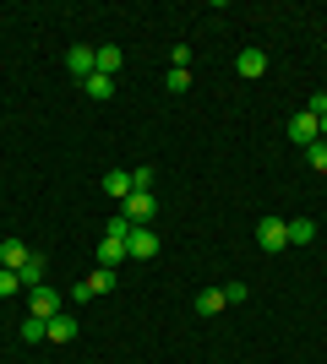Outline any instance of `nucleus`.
<instances>
[{
  "instance_id": "f257e3e1",
  "label": "nucleus",
  "mask_w": 327,
  "mask_h": 364,
  "mask_svg": "<svg viewBox=\"0 0 327 364\" xmlns=\"http://www.w3.org/2000/svg\"><path fill=\"white\" fill-rule=\"evenodd\" d=\"M153 207H158V201H153V191H131V196L120 201V218H125V223H131V228H147V218H153Z\"/></svg>"
},
{
  "instance_id": "f03ea898",
  "label": "nucleus",
  "mask_w": 327,
  "mask_h": 364,
  "mask_svg": "<svg viewBox=\"0 0 327 364\" xmlns=\"http://www.w3.org/2000/svg\"><path fill=\"white\" fill-rule=\"evenodd\" d=\"M256 245H262L267 256H279L284 245H289V223H284V218H262V223H256Z\"/></svg>"
},
{
  "instance_id": "7ed1b4c3",
  "label": "nucleus",
  "mask_w": 327,
  "mask_h": 364,
  "mask_svg": "<svg viewBox=\"0 0 327 364\" xmlns=\"http://www.w3.org/2000/svg\"><path fill=\"white\" fill-rule=\"evenodd\" d=\"M125 256L153 261V256H158V234H153V228H131V240H125Z\"/></svg>"
},
{
  "instance_id": "20e7f679",
  "label": "nucleus",
  "mask_w": 327,
  "mask_h": 364,
  "mask_svg": "<svg viewBox=\"0 0 327 364\" xmlns=\"http://www.w3.org/2000/svg\"><path fill=\"white\" fill-rule=\"evenodd\" d=\"M33 294V304H28V316H61V294H55V289H49V283H38V289H28Z\"/></svg>"
},
{
  "instance_id": "39448f33",
  "label": "nucleus",
  "mask_w": 327,
  "mask_h": 364,
  "mask_svg": "<svg viewBox=\"0 0 327 364\" xmlns=\"http://www.w3.org/2000/svg\"><path fill=\"white\" fill-rule=\"evenodd\" d=\"M289 141H295V147H311V141H322V131H316V114H306V109H300L295 120H289Z\"/></svg>"
},
{
  "instance_id": "423d86ee",
  "label": "nucleus",
  "mask_w": 327,
  "mask_h": 364,
  "mask_svg": "<svg viewBox=\"0 0 327 364\" xmlns=\"http://www.w3.org/2000/svg\"><path fill=\"white\" fill-rule=\"evenodd\" d=\"M66 65H71V76H77V82H88V76L98 71V49L77 44V49H71V55H66Z\"/></svg>"
},
{
  "instance_id": "0eeeda50",
  "label": "nucleus",
  "mask_w": 327,
  "mask_h": 364,
  "mask_svg": "<svg viewBox=\"0 0 327 364\" xmlns=\"http://www.w3.org/2000/svg\"><path fill=\"white\" fill-rule=\"evenodd\" d=\"M28 245L22 240H0V267H6V272H22V267H28Z\"/></svg>"
},
{
  "instance_id": "6e6552de",
  "label": "nucleus",
  "mask_w": 327,
  "mask_h": 364,
  "mask_svg": "<svg viewBox=\"0 0 327 364\" xmlns=\"http://www.w3.org/2000/svg\"><path fill=\"white\" fill-rule=\"evenodd\" d=\"M104 196H115V201L131 196V168H109L104 174Z\"/></svg>"
},
{
  "instance_id": "1a4fd4ad",
  "label": "nucleus",
  "mask_w": 327,
  "mask_h": 364,
  "mask_svg": "<svg viewBox=\"0 0 327 364\" xmlns=\"http://www.w3.org/2000/svg\"><path fill=\"white\" fill-rule=\"evenodd\" d=\"M234 71L246 76V82H256V76L267 71V55H262V49H246V55H240V60H234Z\"/></svg>"
},
{
  "instance_id": "9d476101",
  "label": "nucleus",
  "mask_w": 327,
  "mask_h": 364,
  "mask_svg": "<svg viewBox=\"0 0 327 364\" xmlns=\"http://www.w3.org/2000/svg\"><path fill=\"white\" fill-rule=\"evenodd\" d=\"M120 261H125V240L104 234V240H98V267H120Z\"/></svg>"
},
{
  "instance_id": "9b49d317",
  "label": "nucleus",
  "mask_w": 327,
  "mask_h": 364,
  "mask_svg": "<svg viewBox=\"0 0 327 364\" xmlns=\"http://www.w3.org/2000/svg\"><path fill=\"white\" fill-rule=\"evenodd\" d=\"M71 337H77V316H49V343H71Z\"/></svg>"
},
{
  "instance_id": "f8f14e48",
  "label": "nucleus",
  "mask_w": 327,
  "mask_h": 364,
  "mask_svg": "<svg viewBox=\"0 0 327 364\" xmlns=\"http://www.w3.org/2000/svg\"><path fill=\"white\" fill-rule=\"evenodd\" d=\"M16 332H22V343H44V337H49V321L44 316H22Z\"/></svg>"
},
{
  "instance_id": "ddd939ff",
  "label": "nucleus",
  "mask_w": 327,
  "mask_h": 364,
  "mask_svg": "<svg viewBox=\"0 0 327 364\" xmlns=\"http://www.w3.org/2000/svg\"><path fill=\"white\" fill-rule=\"evenodd\" d=\"M82 87H88V98H115V76L93 71V76H88V82H82Z\"/></svg>"
},
{
  "instance_id": "4468645a",
  "label": "nucleus",
  "mask_w": 327,
  "mask_h": 364,
  "mask_svg": "<svg viewBox=\"0 0 327 364\" xmlns=\"http://www.w3.org/2000/svg\"><path fill=\"white\" fill-rule=\"evenodd\" d=\"M224 304H229V299H224V289H202V294H197V310H202V316H218Z\"/></svg>"
},
{
  "instance_id": "2eb2a0df",
  "label": "nucleus",
  "mask_w": 327,
  "mask_h": 364,
  "mask_svg": "<svg viewBox=\"0 0 327 364\" xmlns=\"http://www.w3.org/2000/svg\"><path fill=\"white\" fill-rule=\"evenodd\" d=\"M22 289H38V283H44V256H28V267H22Z\"/></svg>"
},
{
  "instance_id": "dca6fc26",
  "label": "nucleus",
  "mask_w": 327,
  "mask_h": 364,
  "mask_svg": "<svg viewBox=\"0 0 327 364\" xmlns=\"http://www.w3.org/2000/svg\"><path fill=\"white\" fill-rule=\"evenodd\" d=\"M98 71H104V76H120V44H104V49H98Z\"/></svg>"
},
{
  "instance_id": "f3484780",
  "label": "nucleus",
  "mask_w": 327,
  "mask_h": 364,
  "mask_svg": "<svg viewBox=\"0 0 327 364\" xmlns=\"http://www.w3.org/2000/svg\"><path fill=\"white\" fill-rule=\"evenodd\" d=\"M316 240V223L311 218H295V223H289V245H311Z\"/></svg>"
},
{
  "instance_id": "a211bd4d",
  "label": "nucleus",
  "mask_w": 327,
  "mask_h": 364,
  "mask_svg": "<svg viewBox=\"0 0 327 364\" xmlns=\"http://www.w3.org/2000/svg\"><path fill=\"white\" fill-rule=\"evenodd\" d=\"M88 289H93V294H109V289H115V267H93Z\"/></svg>"
},
{
  "instance_id": "6ab92c4d",
  "label": "nucleus",
  "mask_w": 327,
  "mask_h": 364,
  "mask_svg": "<svg viewBox=\"0 0 327 364\" xmlns=\"http://www.w3.org/2000/svg\"><path fill=\"white\" fill-rule=\"evenodd\" d=\"M306 158H311L316 174H327V141H311V147H306Z\"/></svg>"
},
{
  "instance_id": "aec40b11",
  "label": "nucleus",
  "mask_w": 327,
  "mask_h": 364,
  "mask_svg": "<svg viewBox=\"0 0 327 364\" xmlns=\"http://www.w3.org/2000/svg\"><path fill=\"white\" fill-rule=\"evenodd\" d=\"M186 65H191V44H175L170 49V71H186Z\"/></svg>"
},
{
  "instance_id": "412c9836",
  "label": "nucleus",
  "mask_w": 327,
  "mask_h": 364,
  "mask_svg": "<svg viewBox=\"0 0 327 364\" xmlns=\"http://www.w3.org/2000/svg\"><path fill=\"white\" fill-rule=\"evenodd\" d=\"M16 289H22V277H16V272H6V267H0V299H11Z\"/></svg>"
},
{
  "instance_id": "4be33fe9",
  "label": "nucleus",
  "mask_w": 327,
  "mask_h": 364,
  "mask_svg": "<svg viewBox=\"0 0 327 364\" xmlns=\"http://www.w3.org/2000/svg\"><path fill=\"white\" fill-rule=\"evenodd\" d=\"M131 191H153V168H131Z\"/></svg>"
},
{
  "instance_id": "5701e85b",
  "label": "nucleus",
  "mask_w": 327,
  "mask_h": 364,
  "mask_svg": "<svg viewBox=\"0 0 327 364\" xmlns=\"http://www.w3.org/2000/svg\"><path fill=\"white\" fill-rule=\"evenodd\" d=\"M306 114H316V120H322V114H327V92H311V98H306Z\"/></svg>"
},
{
  "instance_id": "b1692460",
  "label": "nucleus",
  "mask_w": 327,
  "mask_h": 364,
  "mask_svg": "<svg viewBox=\"0 0 327 364\" xmlns=\"http://www.w3.org/2000/svg\"><path fill=\"white\" fill-rule=\"evenodd\" d=\"M246 294H251L246 283H229V289H224V299H229V304H246Z\"/></svg>"
},
{
  "instance_id": "393cba45",
  "label": "nucleus",
  "mask_w": 327,
  "mask_h": 364,
  "mask_svg": "<svg viewBox=\"0 0 327 364\" xmlns=\"http://www.w3.org/2000/svg\"><path fill=\"white\" fill-rule=\"evenodd\" d=\"M191 87V71H170V92H186Z\"/></svg>"
},
{
  "instance_id": "a878e982",
  "label": "nucleus",
  "mask_w": 327,
  "mask_h": 364,
  "mask_svg": "<svg viewBox=\"0 0 327 364\" xmlns=\"http://www.w3.org/2000/svg\"><path fill=\"white\" fill-rule=\"evenodd\" d=\"M316 131H322V141H327V114H322V120H316Z\"/></svg>"
},
{
  "instance_id": "bb28decb",
  "label": "nucleus",
  "mask_w": 327,
  "mask_h": 364,
  "mask_svg": "<svg viewBox=\"0 0 327 364\" xmlns=\"http://www.w3.org/2000/svg\"><path fill=\"white\" fill-rule=\"evenodd\" d=\"M33 364H38V359H33Z\"/></svg>"
}]
</instances>
